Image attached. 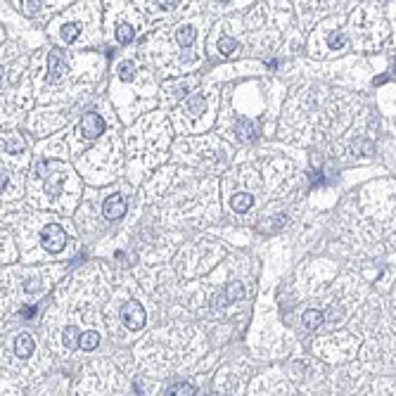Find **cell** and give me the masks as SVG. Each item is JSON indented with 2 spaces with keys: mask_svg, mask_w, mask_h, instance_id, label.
<instances>
[{
  "mask_svg": "<svg viewBox=\"0 0 396 396\" xmlns=\"http://www.w3.org/2000/svg\"><path fill=\"white\" fill-rule=\"evenodd\" d=\"M3 147H5V152H21L24 150V138L12 133V136L5 138V145H3Z\"/></svg>",
  "mask_w": 396,
  "mask_h": 396,
  "instance_id": "obj_17",
  "label": "cell"
},
{
  "mask_svg": "<svg viewBox=\"0 0 396 396\" xmlns=\"http://www.w3.org/2000/svg\"><path fill=\"white\" fill-rule=\"evenodd\" d=\"M97 344H100V335H97V332L90 330V332H83L81 335V349L83 351H93Z\"/></svg>",
  "mask_w": 396,
  "mask_h": 396,
  "instance_id": "obj_18",
  "label": "cell"
},
{
  "mask_svg": "<svg viewBox=\"0 0 396 396\" xmlns=\"http://www.w3.org/2000/svg\"><path fill=\"white\" fill-rule=\"evenodd\" d=\"M176 41H178V45H183V48L192 45V43H195V29L192 27H180L176 31Z\"/></svg>",
  "mask_w": 396,
  "mask_h": 396,
  "instance_id": "obj_13",
  "label": "cell"
},
{
  "mask_svg": "<svg viewBox=\"0 0 396 396\" xmlns=\"http://www.w3.org/2000/svg\"><path fill=\"white\" fill-rule=\"evenodd\" d=\"M38 5H41V0H29V10H31V12H36Z\"/></svg>",
  "mask_w": 396,
  "mask_h": 396,
  "instance_id": "obj_25",
  "label": "cell"
},
{
  "mask_svg": "<svg viewBox=\"0 0 396 396\" xmlns=\"http://www.w3.org/2000/svg\"><path fill=\"white\" fill-rule=\"evenodd\" d=\"M242 297H245V287H242V282H230V285L226 287V292L221 294V301L219 304H216V308H223L226 306V304H230V301H237V299H242Z\"/></svg>",
  "mask_w": 396,
  "mask_h": 396,
  "instance_id": "obj_6",
  "label": "cell"
},
{
  "mask_svg": "<svg viewBox=\"0 0 396 396\" xmlns=\"http://www.w3.org/2000/svg\"><path fill=\"white\" fill-rule=\"evenodd\" d=\"M41 242H43V249H45V252L57 254L64 249V245H67V235H64V230H62L57 223H50V226L43 228Z\"/></svg>",
  "mask_w": 396,
  "mask_h": 396,
  "instance_id": "obj_1",
  "label": "cell"
},
{
  "mask_svg": "<svg viewBox=\"0 0 396 396\" xmlns=\"http://www.w3.org/2000/svg\"><path fill=\"white\" fill-rule=\"evenodd\" d=\"M60 34H62V41L64 43H74L76 38H78V34H81V27H78V24H64Z\"/></svg>",
  "mask_w": 396,
  "mask_h": 396,
  "instance_id": "obj_16",
  "label": "cell"
},
{
  "mask_svg": "<svg viewBox=\"0 0 396 396\" xmlns=\"http://www.w3.org/2000/svg\"><path fill=\"white\" fill-rule=\"evenodd\" d=\"M216 50H219L223 57H230L237 52V43L232 41V38H228V36H223V38H219V43H216Z\"/></svg>",
  "mask_w": 396,
  "mask_h": 396,
  "instance_id": "obj_14",
  "label": "cell"
},
{
  "mask_svg": "<svg viewBox=\"0 0 396 396\" xmlns=\"http://www.w3.org/2000/svg\"><path fill=\"white\" fill-rule=\"evenodd\" d=\"M133 76H136V64H133V62H121V64H119V78L130 81Z\"/></svg>",
  "mask_w": 396,
  "mask_h": 396,
  "instance_id": "obj_22",
  "label": "cell"
},
{
  "mask_svg": "<svg viewBox=\"0 0 396 396\" xmlns=\"http://www.w3.org/2000/svg\"><path fill=\"white\" fill-rule=\"evenodd\" d=\"M394 78H396V64H394Z\"/></svg>",
  "mask_w": 396,
  "mask_h": 396,
  "instance_id": "obj_26",
  "label": "cell"
},
{
  "mask_svg": "<svg viewBox=\"0 0 396 396\" xmlns=\"http://www.w3.org/2000/svg\"><path fill=\"white\" fill-rule=\"evenodd\" d=\"M62 341H64V347H67V349L81 347V330L74 328V325L64 328V332H62Z\"/></svg>",
  "mask_w": 396,
  "mask_h": 396,
  "instance_id": "obj_11",
  "label": "cell"
},
{
  "mask_svg": "<svg viewBox=\"0 0 396 396\" xmlns=\"http://www.w3.org/2000/svg\"><path fill=\"white\" fill-rule=\"evenodd\" d=\"M304 325H306L308 330H315L323 325V313L321 311H315V308H308L306 313H304Z\"/></svg>",
  "mask_w": 396,
  "mask_h": 396,
  "instance_id": "obj_15",
  "label": "cell"
},
{
  "mask_svg": "<svg viewBox=\"0 0 396 396\" xmlns=\"http://www.w3.org/2000/svg\"><path fill=\"white\" fill-rule=\"evenodd\" d=\"M176 3H178V0H157V5L162 7L164 12H171V10L176 7Z\"/></svg>",
  "mask_w": 396,
  "mask_h": 396,
  "instance_id": "obj_23",
  "label": "cell"
},
{
  "mask_svg": "<svg viewBox=\"0 0 396 396\" xmlns=\"http://www.w3.org/2000/svg\"><path fill=\"white\" fill-rule=\"evenodd\" d=\"M102 130H104V121H102V116L95 114V112H88V114L81 119V136L86 138V140L100 138Z\"/></svg>",
  "mask_w": 396,
  "mask_h": 396,
  "instance_id": "obj_3",
  "label": "cell"
},
{
  "mask_svg": "<svg viewBox=\"0 0 396 396\" xmlns=\"http://www.w3.org/2000/svg\"><path fill=\"white\" fill-rule=\"evenodd\" d=\"M204 107H206V100L202 95H192V97H188V102H185V112L190 116H199L204 112Z\"/></svg>",
  "mask_w": 396,
  "mask_h": 396,
  "instance_id": "obj_12",
  "label": "cell"
},
{
  "mask_svg": "<svg viewBox=\"0 0 396 396\" xmlns=\"http://www.w3.org/2000/svg\"><path fill=\"white\" fill-rule=\"evenodd\" d=\"M102 214H104V219H110V221H119V219H121L123 214H126V202H123L121 195H112V197L104 202Z\"/></svg>",
  "mask_w": 396,
  "mask_h": 396,
  "instance_id": "obj_4",
  "label": "cell"
},
{
  "mask_svg": "<svg viewBox=\"0 0 396 396\" xmlns=\"http://www.w3.org/2000/svg\"><path fill=\"white\" fill-rule=\"evenodd\" d=\"M169 396H185V394H195V387L188 382H178V384H171L169 389H166Z\"/></svg>",
  "mask_w": 396,
  "mask_h": 396,
  "instance_id": "obj_20",
  "label": "cell"
},
{
  "mask_svg": "<svg viewBox=\"0 0 396 396\" xmlns=\"http://www.w3.org/2000/svg\"><path fill=\"white\" fill-rule=\"evenodd\" d=\"M235 133H237V140H242V143H252V140H256V136H259L256 126L249 121H240Z\"/></svg>",
  "mask_w": 396,
  "mask_h": 396,
  "instance_id": "obj_9",
  "label": "cell"
},
{
  "mask_svg": "<svg viewBox=\"0 0 396 396\" xmlns=\"http://www.w3.org/2000/svg\"><path fill=\"white\" fill-rule=\"evenodd\" d=\"M116 41L121 43V45H128V43L133 41V27H130V24H119V29H116Z\"/></svg>",
  "mask_w": 396,
  "mask_h": 396,
  "instance_id": "obj_19",
  "label": "cell"
},
{
  "mask_svg": "<svg viewBox=\"0 0 396 396\" xmlns=\"http://www.w3.org/2000/svg\"><path fill=\"white\" fill-rule=\"evenodd\" d=\"M34 313H36V306H27V308H21V315H24V318H34Z\"/></svg>",
  "mask_w": 396,
  "mask_h": 396,
  "instance_id": "obj_24",
  "label": "cell"
},
{
  "mask_svg": "<svg viewBox=\"0 0 396 396\" xmlns=\"http://www.w3.org/2000/svg\"><path fill=\"white\" fill-rule=\"evenodd\" d=\"M349 152H351V154H354V157H365V154H373V152H375V147H373V143H370V140H361V138H358V140H351V145H349Z\"/></svg>",
  "mask_w": 396,
  "mask_h": 396,
  "instance_id": "obj_10",
  "label": "cell"
},
{
  "mask_svg": "<svg viewBox=\"0 0 396 396\" xmlns=\"http://www.w3.org/2000/svg\"><path fill=\"white\" fill-rule=\"evenodd\" d=\"M347 45V36L341 34V31H335V34H330L328 38V48L330 50H341Z\"/></svg>",
  "mask_w": 396,
  "mask_h": 396,
  "instance_id": "obj_21",
  "label": "cell"
},
{
  "mask_svg": "<svg viewBox=\"0 0 396 396\" xmlns=\"http://www.w3.org/2000/svg\"><path fill=\"white\" fill-rule=\"evenodd\" d=\"M252 204H254V197L249 192H237V195H232V199H230L232 212H237V214H245L247 209H252Z\"/></svg>",
  "mask_w": 396,
  "mask_h": 396,
  "instance_id": "obj_8",
  "label": "cell"
},
{
  "mask_svg": "<svg viewBox=\"0 0 396 396\" xmlns=\"http://www.w3.org/2000/svg\"><path fill=\"white\" fill-rule=\"evenodd\" d=\"M121 321H123V325H126L128 330L138 332V330L145 325V311H143V306H140L136 299L126 301V304H123V308H121Z\"/></svg>",
  "mask_w": 396,
  "mask_h": 396,
  "instance_id": "obj_2",
  "label": "cell"
},
{
  "mask_svg": "<svg viewBox=\"0 0 396 396\" xmlns=\"http://www.w3.org/2000/svg\"><path fill=\"white\" fill-rule=\"evenodd\" d=\"M48 67H50L48 81H57V78H60V76L67 71V60L62 57V52L52 50V52H50V60H48Z\"/></svg>",
  "mask_w": 396,
  "mask_h": 396,
  "instance_id": "obj_5",
  "label": "cell"
},
{
  "mask_svg": "<svg viewBox=\"0 0 396 396\" xmlns=\"http://www.w3.org/2000/svg\"><path fill=\"white\" fill-rule=\"evenodd\" d=\"M36 349V341L31 335H27V332H21L17 339H14V354L19 356V358H29V356L34 354Z\"/></svg>",
  "mask_w": 396,
  "mask_h": 396,
  "instance_id": "obj_7",
  "label": "cell"
}]
</instances>
